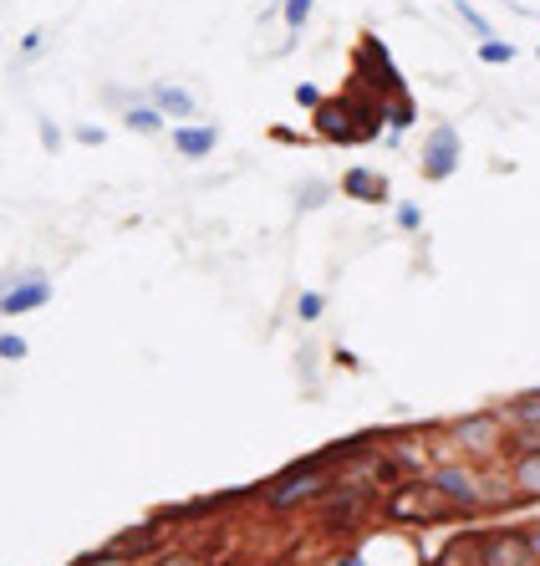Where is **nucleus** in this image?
I'll return each mask as SVG.
<instances>
[{
    "label": "nucleus",
    "mask_w": 540,
    "mask_h": 566,
    "mask_svg": "<svg viewBox=\"0 0 540 566\" xmlns=\"http://www.w3.org/2000/svg\"><path fill=\"white\" fill-rule=\"evenodd\" d=\"M311 133L321 144H337V148H352V144H378L388 133V118H382V103L362 87L347 82V93L327 97V103L311 113Z\"/></svg>",
    "instance_id": "f257e3e1"
},
{
    "label": "nucleus",
    "mask_w": 540,
    "mask_h": 566,
    "mask_svg": "<svg viewBox=\"0 0 540 566\" xmlns=\"http://www.w3.org/2000/svg\"><path fill=\"white\" fill-rule=\"evenodd\" d=\"M331 485H337V470H327L317 454H306V460L286 464L276 480H265L261 505L265 511H276V515H290V511H306V505H321Z\"/></svg>",
    "instance_id": "f03ea898"
},
{
    "label": "nucleus",
    "mask_w": 540,
    "mask_h": 566,
    "mask_svg": "<svg viewBox=\"0 0 540 566\" xmlns=\"http://www.w3.org/2000/svg\"><path fill=\"white\" fill-rule=\"evenodd\" d=\"M448 444L459 449V460L469 464H489V460H505V444H510V423H505L500 409H475V413H459V419L444 429Z\"/></svg>",
    "instance_id": "7ed1b4c3"
},
{
    "label": "nucleus",
    "mask_w": 540,
    "mask_h": 566,
    "mask_svg": "<svg viewBox=\"0 0 540 566\" xmlns=\"http://www.w3.org/2000/svg\"><path fill=\"white\" fill-rule=\"evenodd\" d=\"M352 87H362V93H372L378 103H393V97H409V82H403V72H398L393 52H388V41L378 36V31H362V41H357V56H352Z\"/></svg>",
    "instance_id": "20e7f679"
},
{
    "label": "nucleus",
    "mask_w": 540,
    "mask_h": 566,
    "mask_svg": "<svg viewBox=\"0 0 540 566\" xmlns=\"http://www.w3.org/2000/svg\"><path fill=\"white\" fill-rule=\"evenodd\" d=\"M382 515L398 521V526H438V521H454V511H448V501L438 495V485L428 474H413V480L388 490V495H382Z\"/></svg>",
    "instance_id": "39448f33"
},
{
    "label": "nucleus",
    "mask_w": 540,
    "mask_h": 566,
    "mask_svg": "<svg viewBox=\"0 0 540 566\" xmlns=\"http://www.w3.org/2000/svg\"><path fill=\"white\" fill-rule=\"evenodd\" d=\"M428 480L438 485V495L448 501V511L464 515V521L489 505V480L479 474V464H469V460H438L434 470H428Z\"/></svg>",
    "instance_id": "423d86ee"
},
{
    "label": "nucleus",
    "mask_w": 540,
    "mask_h": 566,
    "mask_svg": "<svg viewBox=\"0 0 540 566\" xmlns=\"http://www.w3.org/2000/svg\"><path fill=\"white\" fill-rule=\"evenodd\" d=\"M459 158H464L459 128H454V123H434L428 138H423V148H419V174L428 185H444V179L459 174Z\"/></svg>",
    "instance_id": "0eeeda50"
},
{
    "label": "nucleus",
    "mask_w": 540,
    "mask_h": 566,
    "mask_svg": "<svg viewBox=\"0 0 540 566\" xmlns=\"http://www.w3.org/2000/svg\"><path fill=\"white\" fill-rule=\"evenodd\" d=\"M372 490L378 485H342V480H337V485L327 490V501H321V526L327 531H347V526H357V521H368L372 515Z\"/></svg>",
    "instance_id": "6e6552de"
},
{
    "label": "nucleus",
    "mask_w": 540,
    "mask_h": 566,
    "mask_svg": "<svg viewBox=\"0 0 540 566\" xmlns=\"http://www.w3.org/2000/svg\"><path fill=\"white\" fill-rule=\"evenodd\" d=\"M52 276L46 271H15V281L6 286V296H0V322H11V316H31L41 312V306L52 302Z\"/></svg>",
    "instance_id": "1a4fd4ad"
},
{
    "label": "nucleus",
    "mask_w": 540,
    "mask_h": 566,
    "mask_svg": "<svg viewBox=\"0 0 540 566\" xmlns=\"http://www.w3.org/2000/svg\"><path fill=\"white\" fill-rule=\"evenodd\" d=\"M485 566H536L526 526H489L485 531Z\"/></svg>",
    "instance_id": "9d476101"
},
{
    "label": "nucleus",
    "mask_w": 540,
    "mask_h": 566,
    "mask_svg": "<svg viewBox=\"0 0 540 566\" xmlns=\"http://www.w3.org/2000/svg\"><path fill=\"white\" fill-rule=\"evenodd\" d=\"M169 144L179 158H189V164H204V158L220 148V128L214 123H173Z\"/></svg>",
    "instance_id": "9b49d317"
},
{
    "label": "nucleus",
    "mask_w": 540,
    "mask_h": 566,
    "mask_svg": "<svg viewBox=\"0 0 540 566\" xmlns=\"http://www.w3.org/2000/svg\"><path fill=\"white\" fill-rule=\"evenodd\" d=\"M510 470H505V480H510L515 501L520 505H540V449H526V454H510Z\"/></svg>",
    "instance_id": "f8f14e48"
},
{
    "label": "nucleus",
    "mask_w": 540,
    "mask_h": 566,
    "mask_svg": "<svg viewBox=\"0 0 540 566\" xmlns=\"http://www.w3.org/2000/svg\"><path fill=\"white\" fill-rule=\"evenodd\" d=\"M148 103L159 107L169 123H189L199 113L194 93H189V87H179V82H153V87H148Z\"/></svg>",
    "instance_id": "ddd939ff"
},
{
    "label": "nucleus",
    "mask_w": 540,
    "mask_h": 566,
    "mask_svg": "<svg viewBox=\"0 0 540 566\" xmlns=\"http://www.w3.org/2000/svg\"><path fill=\"white\" fill-rule=\"evenodd\" d=\"M342 195L357 199V205H388V179L378 169H368V164H352L342 174Z\"/></svg>",
    "instance_id": "4468645a"
},
{
    "label": "nucleus",
    "mask_w": 540,
    "mask_h": 566,
    "mask_svg": "<svg viewBox=\"0 0 540 566\" xmlns=\"http://www.w3.org/2000/svg\"><path fill=\"white\" fill-rule=\"evenodd\" d=\"M434 566H485V531H454Z\"/></svg>",
    "instance_id": "2eb2a0df"
},
{
    "label": "nucleus",
    "mask_w": 540,
    "mask_h": 566,
    "mask_svg": "<svg viewBox=\"0 0 540 566\" xmlns=\"http://www.w3.org/2000/svg\"><path fill=\"white\" fill-rule=\"evenodd\" d=\"M510 434H540V388H526V394H510L500 403Z\"/></svg>",
    "instance_id": "dca6fc26"
},
{
    "label": "nucleus",
    "mask_w": 540,
    "mask_h": 566,
    "mask_svg": "<svg viewBox=\"0 0 540 566\" xmlns=\"http://www.w3.org/2000/svg\"><path fill=\"white\" fill-rule=\"evenodd\" d=\"M163 123H169V118H163L148 97H144V103H133V107H123V128H133V133H163Z\"/></svg>",
    "instance_id": "f3484780"
},
{
    "label": "nucleus",
    "mask_w": 540,
    "mask_h": 566,
    "mask_svg": "<svg viewBox=\"0 0 540 566\" xmlns=\"http://www.w3.org/2000/svg\"><path fill=\"white\" fill-rule=\"evenodd\" d=\"M382 118H388V133H403L419 123V107H413V97H393V103H382Z\"/></svg>",
    "instance_id": "a211bd4d"
},
{
    "label": "nucleus",
    "mask_w": 540,
    "mask_h": 566,
    "mask_svg": "<svg viewBox=\"0 0 540 566\" xmlns=\"http://www.w3.org/2000/svg\"><path fill=\"white\" fill-rule=\"evenodd\" d=\"M327 199H331V185H327V179H306V185L296 189V210L311 214V210H321Z\"/></svg>",
    "instance_id": "6ab92c4d"
},
{
    "label": "nucleus",
    "mask_w": 540,
    "mask_h": 566,
    "mask_svg": "<svg viewBox=\"0 0 540 566\" xmlns=\"http://www.w3.org/2000/svg\"><path fill=\"white\" fill-rule=\"evenodd\" d=\"M448 6H454V15H459V21H464L469 31H475L479 41H495V27H489V21L475 11V6H469V0H448Z\"/></svg>",
    "instance_id": "aec40b11"
},
{
    "label": "nucleus",
    "mask_w": 540,
    "mask_h": 566,
    "mask_svg": "<svg viewBox=\"0 0 540 566\" xmlns=\"http://www.w3.org/2000/svg\"><path fill=\"white\" fill-rule=\"evenodd\" d=\"M296 316H301L306 327H317L321 316H327V296H321V291H301V296H296Z\"/></svg>",
    "instance_id": "412c9836"
},
{
    "label": "nucleus",
    "mask_w": 540,
    "mask_h": 566,
    "mask_svg": "<svg viewBox=\"0 0 540 566\" xmlns=\"http://www.w3.org/2000/svg\"><path fill=\"white\" fill-rule=\"evenodd\" d=\"M317 11V0H280V15H286V31H301Z\"/></svg>",
    "instance_id": "4be33fe9"
},
{
    "label": "nucleus",
    "mask_w": 540,
    "mask_h": 566,
    "mask_svg": "<svg viewBox=\"0 0 540 566\" xmlns=\"http://www.w3.org/2000/svg\"><path fill=\"white\" fill-rule=\"evenodd\" d=\"M479 62H485V66H510L515 62V46H510V41H500V36L479 41Z\"/></svg>",
    "instance_id": "5701e85b"
},
{
    "label": "nucleus",
    "mask_w": 540,
    "mask_h": 566,
    "mask_svg": "<svg viewBox=\"0 0 540 566\" xmlns=\"http://www.w3.org/2000/svg\"><path fill=\"white\" fill-rule=\"evenodd\" d=\"M0 357H6V363H27L31 343L21 337V332H0Z\"/></svg>",
    "instance_id": "b1692460"
},
{
    "label": "nucleus",
    "mask_w": 540,
    "mask_h": 566,
    "mask_svg": "<svg viewBox=\"0 0 540 566\" xmlns=\"http://www.w3.org/2000/svg\"><path fill=\"white\" fill-rule=\"evenodd\" d=\"M393 220H398V230H409V235H419V230H423V210H419V205H398Z\"/></svg>",
    "instance_id": "393cba45"
},
{
    "label": "nucleus",
    "mask_w": 540,
    "mask_h": 566,
    "mask_svg": "<svg viewBox=\"0 0 540 566\" xmlns=\"http://www.w3.org/2000/svg\"><path fill=\"white\" fill-rule=\"evenodd\" d=\"M296 103H301V107H306V113H317V107H321V103H327V93H321L317 82H301V87H296Z\"/></svg>",
    "instance_id": "a878e982"
},
{
    "label": "nucleus",
    "mask_w": 540,
    "mask_h": 566,
    "mask_svg": "<svg viewBox=\"0 0 540 566\" xmlns=\"http://www.w3.org/2000/svg\"><path fill=\"white\" fill-rule=\"evenodd\" d=\"M72 566H128V556H118V552H113V546H103V552L82 556V562H72Z\"/></svg>",
    "instance_id": "bb28decb"
},
{
    "label": "nucleus",
    "mask_w": 540,
    "mask_h": 566,
    "mask_svg": "<svg viewBox=\"0 0 540 566\" xmlns=\"http://www.w3.org/2000/svg\"><path fill=\"white\" fill-rule=\"evenodd\" d=\"M148 566H204V556H194V552H163V556H153Z\"/></svg>",
    "instance_id": "cd10ccee"
},
{
    "label": "nucleus",
    "mask_w": 540,
    "mask_h": 566,
    "mask_svg": "<svg viewBox=\"0 0 540 566\" xmlns=\"http://www.w3.org/2000/svg\"><path fill=\"white\" fill-rule=\"evenodd\" d=\"M41 46H46V31H27V36H21V56H27V62L41 52Z\"/></svg>",
    "instance_id": "c85d7f7f"
},
{
    "label": "nucleus",
    "mask_w": 540,
    "mask_h": 566,
    "mask_svg": "<svg viewBox=\"0 0 540 566\" xmlns=\"http://www.w3.org/2000/svg\"><path fill=\"white\" fill-rule=\"evenodd\" d=\"M77 138H82V144H87V148H97V144H103V138H107V133H103V128H77Z\"/></svg>",
    "instance_id": "c756f323"
},
{
    "label": "nucleus",
    "mask_w": 540,
    "mask_h": 566,
    "mask_svg": "<svg viewBox=\"0 0 540 566\" xmlns=\"http://www.w3.org/2000/svg\"><path fill=\"white\" fill-rule=\"evenodd\" d=\"M526 536H530V552H536V566H540V521H530Z\"/></svg>",
    "instance_id": "7c9ffc66"
},
{
    "label": "nucleus",
    "mask_w": 540,
    "mask_h": 566,
    "mask_svg": "<svg viewBox=\"0 0 540 566\" xmlns=\"http://www.w3.org/2000/svg\"><path fill=\"white\" fill-rule=\"evenodd\" d=\"M41 144H46V148H56V144H62V133H56L52 123H41Z\"/></svg>",
    "instance_id": "2f4dec72"
},
{
    "label": "nucleus",
    "mask_w": 540,
    "mask_h": 566,
    "mask_svg": "<svg viewBox=\"0 0 540 566\" xmlns=\"http://www.w3.org/2000/svg\"><path fill=\"white\" fill-rule=\"evenodd\" d=\"M331 566H368V562H362V556H357V552H342V556H337V562H331Z\"/></svg>",
    "instance_id": "473e14b6"
},
{
    "label": "nucleus",
    "mask_w": 540,
    "mask_h": 566,
    "mask_svg": "<svg viewBox=\"0 0 540 566\" xmlns=\"http://www.w3.org/2000/svg\"><path fill=\"white\" fill-rule=\"evenodd\" d=\"M536 56H540V46H536Z\"/></svg>",
    "instance_id": "72a5a7b5"
}]
</instances>
